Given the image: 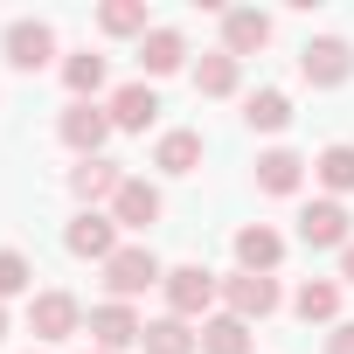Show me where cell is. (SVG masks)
<instances>
[{"instance_id": "cell-12", "label": "cell", "mask_w": 354, "mask_h": 354, "mask_svg": "<svg viewBox=\"0 0 354 354\" xmlns=\"http://www.w3.org/2000/svg\"><path fill=\"white\" fill-rule=\"evenodd\" d=\"M49 56H56V28H49V21H15V28H8V63H15V70L35 77Z\"/></svg>"}, {"instance_id": "cell-10", "label": "cell", "mask_w": 354, "mask_h": 354, "mask_svg": "<svg viewBox=\"0 0 354 354\" xmlns=\"http://www.w3.org/2000/svg\"><path fill=\"white\" fill-rule=\"evenodd\" d=\"M111 223H118V230H153V223H160V188L139 181V174H125V188L111 195Z\"/></svg>"}, {"instance_id": "cell-31", "label": "cell", "mask_w": 354, "mask_h": 354, "mask_svg": "<svg viewBox=\"0 0 354 354\" xmlns=\"http://www.w3.org/2000/svg\"><path fill=\"white\" fill-rule=\"evenodd\" d=\"M91 354H97V347H91Z\"/></svg>"}, {"instance_id": "cell-16", "label": "cell", "mask_w": 354, "mask_h": 354, "mask_svg": "<svg viewBox=\"0 0 354 354\" xmlns=\"http://www.w3.org/2000/svg\"><path fill=\"white\" fill-rule=\"evenodd\" d=\"M299 181H306V160H299L292 146L257 153V188H264V195H299Z\"/></svg>"}, {"instance_id": "cell-4", "label": "cell", "mask_w": 354, "mask_h": 354, "mask_svg": "<svg viewBox=\"0 0 354 354\" xmlns=\"http://www.w3.org/2000/svg\"><path fill=\"white\" fill-rule=\"evenodd\" d=\"M167 271H160V257L146 250V243H118V257L104 264V285H111V299H139L146 285H160Z\"/></svg>"}, {"instance_id": "cell-3", "label": "cell", "mask_w": 354, "mask_h": 354, "mask_svg": "<svg viewBox=\"0 0 354 354\" xmlns=\"http://www.w3.org/2000/svg\"><path fill=\"white\" fill-rule=\"evenodd\" d=\"M354 216H347V202H333V195H319V202H306L299 209V243L306 250H347L354 243V230H347Z\"/></svg>"}, {"instance_id": "cell-7", "label": "cell", "mask_w": 354, "mask_h": 354, "mask_svg": "<svg viewBox=\"0 0 354 354\" xmlns=\"http://www.w3.org/2000/svg\"><path fill=\"white\" fill-rule=\"evenodd\" d=\"M63 250H70V257H97V264H111V257H118V223L97 216V209H84V216L63 230Z\"/></svg>"}, {"instance_id": "cell-5", "label": "cell", "mask_w": 354, "mask_h": 354, "mask_svg": "<svg viewBox=\"0 0 354 354\" xmlns=\"http://www.w3.org/2000/svg\"><path fill=\"white\" fill-rule=\"evenodd\" d=\"M56 132H63V146H70L77 160H97L104 139H111V111H104V104H70V111L56 118Z\"/></svg>"}, {"instance_id": "cell-30", "label": "cell", "mask_w": 354, "mask_h": 354, "mask_svg": "<svg viewBox=\"0 0 354 354\" xmlns=\"http://www.w3.org/2000/svg\"><path fill=\"white\" fill-rule=\"evenodd\" d=\"M0 333H8V306H0Z\"/></svg>"}, {"instance_id": "cell-14", "label": "cell", "mask_w": 354, "mask_h": 354, "mask_svg": "<svg viewBox=\"0 0 354 354\" xmlns=\"http://www.w3.org/2000/svg\"><path fill=\"white\" fill-rule=\"evenodd\" d=\"M118 188H125V174H118V160H104V153H97V160H77V167H70V195H77L84 209H91V202H111Z\"/></svg>"}, {"instance_id": "cell-20", "label": "cell", "mask_w": 354, "mask_h": 354, "mask_svg": "<svg viewBox=\"0 0 354 354\" xmlns=\"http://www.w3.org/2000/svg\"><path fill=\"white\" fill-rule=\"evenodd\" d=\"M153 167L160 174H195L202 167V132H160V146H153Z\"/></svg>"}, {"instance_id": "cell-19", "label": "cell", "mask_w": 354, "mask_h": 354, "mask_svg": "<svg viewBox=\"0 0 354 354\" xmlns=\"http://www.w3.org/2000/svg\"><path fill=\"white\" fill-rule=\"evenodd\" d=\"M139 63H146V77H174L188 63V42H181V28H153L146 42H139Z\"/></svg>"}, {"instance_id": "cell-28", "label": "cell", "mask_w": 354, "mask_h": 354, "mask_svg": "<svg viewBox=\"0 0 354 354\" xmlns=\"http://www.w3.org/2000/svg\"><path fill=\"white\" fill-rule=\"evenodd\" d=\"M326 354H354V319H340V326L326 333Z\"/></svg>"}, {"instance_id": "cell-21", "label": "cell", "mask_w": 354, "mask_h": 354, "mask_svg": "<svg viewBox=\"0 0 354 354\" xmlns=\"http://www.w3.org/2000/svg\"><path fill=\"white\" fill-rule=\"evenodd\" d=\"M243 125L250 132H285L292 125V97L285 91H250L243 97Z\"/></svg>"}, {"instance_id": "cell-18", "label": "cell", "mask_w": 354, "mask_h": 354, "mask_svg": "<svg viewBox=\"0 0 354 354\" xmlns=\"http://www.w3.org/2000/svg\"><path fill=\"white\" fill-rule=\"evenodd\" d=\"M139 347L146 354H202V333L188 326V319H146V333H139Z\"/></svg>"}, {"instance_id": "cell-22", "label": "cell", "mask_w": 354, "mask_h": 354, "mask_svg": "<svg viewBox=\"0 0 354 354\" xmlns=\"http://www.w3.org/2000/svg\"><path fill=\"white\" fill-rule=\"evenodd\" d=\"M63 84H70V104H91V97L104 91V56H91V49H77V56L63 63Z\"/></svg>"}, {"instance_id": "cell-23", "label": "cell", "mask_w": 354, "mask_h": 354, "mask_svg": "<svg viewBox=\"0 0 354 354\" xmlns=\"http://www.w3.org/2000/svg\"><path fill=\"white\" fill-rule=\"evenodd\" d=\"M313 174H319V188H333V202L340 195H354V146L340 139V146H326L319 160H313Z\"/></svg>"}, {"instance_id": "cell-26", "label": "cell", "mask_w": 354, "mask_h": 354, "mask_svg": "<svg viewBox=\"0 0 354 354\" xmlns=\"http://www.w3.org/2000/svg\"><path fill=\"white\" fill-rule=\"evenodd\" d=\"M97 28L104 35H153L146 28V0H111V8L97 15Z\"/></svg>"}, {"instance_id": "cell-13", "label": "cell", "mask_w": 354, "mask_h": 354, "mask_svg": "<svg viewBox=\"0 0 354 354\" xmlns=\"http://www.w3.org/2000/svg\"><path fill=\"white\" fill-rule=\"evenodd\" d=\"M104 111H111V132H146L160 118V97H153V84H118Z\"/></svg>"}, {"instance_id": "cell-27", "label": "cell", "mask_w": 354, "mask_h": 354, "mask_svg": "<svg viewBox=\"0 0 354 354\" xmlns=\"http://www.w3.org/2000/svg\"><path fill=\"white\" fill-rule=\"evenodd\" d=\"M28 285H35V264L21 250H0V299H21Z\"/></svg>"}, {"instance_id": "cell-2", "label": "cell", "mask_w": 354, "mask_h": 354, "mask_svg": "<svg viewBox=\"0 0 354 354\" xmlns=\"http://www.w3.org/2000/svg\"><path fill=\"white\" fill-rule=\"evenodd\" d=\"M299 77H306L313 91H340V84L354 77V49H347L340 35H313V42L299 49Z\"/></svg>"}, {"instance_id": "cell-11", "label": "cell", "mask_w": 354, "mask_h": 354, "mask_svg": "<svg viewBox=\"0 0 354 354\" xmlns=\"http://www.w3.org/2000/svg\"><path fill=\"white\" fill-rule=\"evenodd\" d=\"M264 42H271V15H257V8H230V15H223V56L243 63V56H257Z\"/></svg>"}, {"instance_id": "cell-6", "label": "cell", "mask_w": 354, "mask_h": 354, "mask_svg": "<svg viewBox=\"0 0 354 354\" xmlns=\"http://www.w3.org/2000/svg\"><path fill=\"white\" fill-rule=\"evenodd\" d=\"M223 306L250 326V319H271L278 313V278H264V271H236V278H223Z\"/></svg>"}, {"instance_id": "cell-25", "label": "cell", "mask_w": 354, "mask_h": 354, "mask_svg": "<svg viewBox=\"0 0 354 354\" xmlns=\"http://www.w3.org/2000/svg\"><path fill=\"white\" fill-rule=\"evenodd\" d=\"M202 354H250V326H243L236 313H216V319L202 326Z\"/></svg>"}, {"instance_id": "cell-15", "label": "cell", "mask_w": 354, "mask_h": 354, "mask_svg": "<svg viewBox=\"0 0 354 354\" xmlns=\"http://www.w3.org/2000/svg\"><path fill=\"white\" fill-rule=\"evenodd\" d=\"M278 257H285V236H278V230H264V223H243V230H236V264H243V271H264V278H271Z\"/></svg>"}, {"instance_id": "cell-17", "label": "cell", "mask_w": 354, "mask_h": 354, "mask_svg": "<svg viewBox=\"0 0 354 354\" xmlns=\"http://www.w3.org/2000/svg\"><path fill=\"white\" fill-rule=\"evenodd\" d=\"M292 313H299L306 326H340V285H333V278H306L299 299H292Z\"/></svg>"}, {"instance_id": "cell-1", "label": "cell", "mask_w": 354, "mask_h": 354, "mask_svg": "<svg viewBox=\"0 0 354 354\" xmlns=\"http://www.w3.org/2000/svg\"><path fill=\"white\" fill-rule=\"evenodd\" d=\"M160 292H167V313H174V319H202V313L223 299V278H216L209 264H174V271L160 278Z\"/></svg>"}, {"instance_id": "cell-8", "label": "cell", "mask_w": 354, "mask_h": 354, "mask_svg": "<svg viewBox=\"0 0 354 354\" xmlns=\"http://www.w3.org/2000/svg\"><path fill=\"white\" fill-rule=\"evenodd\" d=\"M139 333H146V319L125 306V299H104L97 313H91V340H97V354H118V347H139Z\"/></svg>"}, {"instance_id": "cell-24", "label": "cell", "mask_w": 354, "mask_h": 354, "mask_svg": "<svg viewBox=\"0 0 354 354\" xmlns=\"http://www.w3.org/2000/svg\"><path fill=\"white\" fill-rule=\"evenodd\" d=\"M236 77H243V63H236V56H223V49L195 63V91H202V97H230V91H236Z\"/></svg>"}, {"instance_id": "cell-9", "label": "cell", "mask_w": 354, "mask_h": 354, "mask_svg": "<svg viewBox=\"0 0 354 354\" xmlns=\"http://www.w3.org/2000/svg\"><path fill=\"white\" fill-rule=\"evenodd\" d=\"M28 326H35V340H70V333L84 326V306H77L70 292H35Z\"/></svg>"}, {"instance_id": "cell-29", "label": "cell", "mask_w": 354, "mask_h": 354, "mask_svg": "<svg viewBox=\"0 0 354 354\" xmlns=\"http://www.w3.org/2000/svg\"><path fill=\"white\" fill-rule=\"evenodd\" d=\"M340 285H354V243L340 250Z\"/></svg>"}]
</instances>
